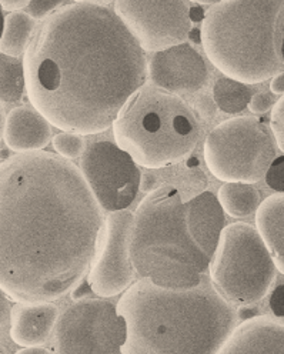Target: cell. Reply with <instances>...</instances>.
<instances>
[{"label": "cell", "mask_w": 284, "mask_h": 354, "mask_svg": "<svg viewBox=\"0 0 284 354\" xmlns=\"http://www.w3.org/2000/svg\"><path fill=\"white\" fill-rule=\"evenodd\" d=\"M103 227V210L70 160L40 150L0 163V289L15 301H53L75 290Z\"/></svg>", "instance_id": "6da1fadb"}, {"label": "cell", "mask_w": 284, "mask_h": 354, "mask_svg": "<svg viewBox=\"0 0 284 354\" xmlns=\"http://www.w3.org/2000/svg\"><path fill=\"white\" fill-rule=\"evenodd\" d=\"M108 5H64L45 19L23 56L32 106L61 131H106L146 83V53Z\"/></svg>", "instance_id": "7a4b0ae2"}, {"label": "cell", "mask_w": 284, "mask_h": 354, "mask_svg": "<svg viewBox=\"0 0 284 354\" xmlns=\"http://www.w3.org/2000/svg\"><path fill=\"white\" fill-rule=\"evenodd\" d=\"M133 216L130 256L136 274L167 290L198 287L226 226L216 194L202 192L184 201L178 187L160 186Z\"/></svg>", "instance_id": "3957f363"}, {"label": "cell", "mask_w": 284, "mask_h": 354, "mask_svg": "<svg viewBox=\"0 0 284 354\" xmlns=\"http://www.w3.org/2000/svg\"><path fill=\"white\" fill-rule=\"evenodd\" d=\"M126 330L123 354H217L237 312L203 277L189 290H167L140 279L117 306Z\"/></svg>", "instance_id": "277c9868"}, {"label": "cell", "mask_w": 284, "mask_h": 354, "mask_svg": "<svg viewBox=\"0 0 284 354\" xmlns=\"http://www.w3.org/2000/svg\"><path fill=\"white\" fill-rule=\"evenodd\" d=\"M202 46L227 79L265 83L283 73V0H223L205 13Z\"/></svg>", "instance_id": "5b68a950"}, {"label": "cell", "mask_w": 284, "mask_h": 354, "mask_svg": "<svg viewBox=\"0 0 284 354\" xmlns=\"http://www.w3.org/2000/svg\"><path fill=\"white\" fill-rule=\"evenodd\" d=\"M113 136L138 166L153 170L190 156L200 142L202 126L179 95L144 84L120 110Z\"/></svg>", "instance_id": "8992f818"}, {"label": "cell", "mask_w": 284, "mask_h": 354, "mask_svg": "<svg viewBox=\"0 0 284 354\" xmlns=\"http://www.w3.org/2000/svg\"><path fill=\"white\" fill-rule=\"evenodd\" d=\"M209 270L218 293L237 306L263 300L278 272L256 227L247 223L225 226Z\"/></svg>", "instance_id": "52a82bcc"}, {"label": "cell", "mask_w": 284, "mask_h": 354, "mask_svg": "<svg viewBox=\"0 0 284 354\" xmlns=\"http://www.w3.org/2000/svg\"><path fill=\"white\" fill-rule=\"evenodd\" d=\"M277 146L256 116H237L217 124L206 138L205 160L225 183H258L277 158Z\"/></svg>", "instance_id": "ba28073f"}, {"label": "cell", "mask_w": 284, "mask_h": 354, "mask_svg": "<svg viewBox=\"0 0 284 354\" xmlns=\"http://www.w3.org/2000/svg\"><path fill=\"white\" fill-rule=\"evenodd\" d=\"M53 331L57 354H119L126 339L116 306L103 299L73 303L57 317Z\"/></svg>", "instance_id": "9c48e42d"}, {"label": "cell", "mask_w": 284, "mask_h": 354, "mask_svg": "<svg viewBox=\"0 0 284 354\" xmlns=\"http://www.w3.org/2000/svg\"><path fill=\"white\" fill-rule=\"evenodd\" d=\"M80 173L102 210H127L135 202L142 171L116 143L100 140L87 146L80 156Z\"/></svg>", "instance_id": "30bf717a"}, {"label": "cell", "mask_w": 284, "mask_h": 354, "mask_svg": "<svg viewBox=\"0 0 284 354\" xmlns=\"http://www.w3.org/2000/svg\"><path fill=\"white\" fill-rule=\"evenodd\" d=\"M113 10L144 52L186 43L191 30L186 0H117Z\"/></svg>", "instance_id": "8fae6325"}, {"label": "cell", "mask_w": 284, "mask_h": 354, "mask_svg": "<svg viewBox=\"0 0 284 354\" xmlns=\"http://www.w3.org/2000/svg\"><path fill=\"white\" fill-rule=\"evenodd\" d=\"M135 216L127 212L108 213L104 220L100 246L92 261L89 283L99 297H115L135 283L136 272L130 256Z\"/></svg>", "instance_id": "7c38bea8"}, {"label": "cell", "mask_w": 284, "mask_h": 354, "mask_svg": "<svg viewBox=\"0 0 284 354\" xmlns=\"http://www.w3.org/2000/svg\"><path fill=\"white\" fill-rule=\"evenodd\" d=\"M147 75L153 86L173 95L200 92L210 79L205 57L189 43L153 53Z\"/></svg>", "instance_id": "4fadbf2b"}, {"label": "cell", "mask_w": 284, "mask_h": 354, "mask_svg": "<svg viewBox=\"0 0 284 354\" xmlns=\"http://www.w3.org/2000/svg\"><path fill=\"white\" fill-rule=\"evenodd\" d=\"M217 354H284L283 319L253 316L234 326Z\"/></svg>", "instance_id": "5bb4252c"}, {"label": "cell", "mask_w": 284, "mask_h": 354, "mask_svg": "<svg viewBox=\"0 0 284 354\" xmlns=\"http://www.w3.org/2000/svg\"><path fill=\"white\" fill-rule=\"evenodd\" d=\"M57 317V306L50 301H17L10 310V339L21 347L45 344L53 333Z\"/></svg>", "instance_id": "9a60e30c"}, {"label": "cell", "mask_w": 284, "mask_h": 354, "mask_svg": "<svg viewBox=\"0 0 284 354\" xmlns=\"http://www.w3.org/2000/svg\"><path fill=\"white\" fill-rule=\"evenodd\" d=\"M3 138L15 153L40 151L52 139L50 123L35 109L20 106L6 116Z\"/></svg>", "instance_id": "2e32d148"}, {"label": "cell", "mask_w": 284, "mask_h": 354, "mask_svg": "<svg viewBox=\"0 0 284 354\" xmlns=\"http://www.w3.org/2000/svg\"><path fill=\"white\" fill-rule=\"evenodd\" d=\"M256 230L273 256L280 274L284 272V196L272 194L256 209Z\"/></svg>", "instance_id": "e0dca14e"}, {"label": "cell", "mask_w": 284, "mask_h": 354, "mask_svg": "<svg viewBox=\"0 0 284 354\" xmlns=\"http://www.w3.org/2000/svg\"><path fill=\"white\" fill-rule=\"evenodd\" d=\"M36 32V21L26 12H12L5 17L0 53L9 57L25 56Z\"/></svg>", "instance_id": "ac0fdd59"}, {"label": "cell", "mask_w": 284, "mask_h": 354, "mask_svg": "<svg viewBox=\"0 0 284 354\" xmlns=\"http://www.w3.org/2000/svg\"><path fill=\"white\" fill-rule=\"evenodd\" d=\"M216 197L225 214L234 218L253 214L260 205L258 190L247 183H225Z\"/></svg>", "instance_id": "d6986e66"}, {"label": "cell", "mask_w": 284, "mask_h": 354, "mask_svg": "<svg viewBox=\"0 0 284 354\" xmlns=\"http://www.w3.org/2000/svg\"><path fill=\"white\" fill-rule=\"evenodd\" d=\"M26 92L23 63L0 55V102L17 103Z\"/></svg>", "instance_id": "ffe728a7"}, {"label": "cell", "mask_w": 284, "mask_h": 354, "mask_svg": "<svg viewBox=\"0 0 284 354\" xmlns=\"http://www.w3.org/2000/svg\"><path fill=\"white\" fill-rule=\"evenodd\" d=\"M250 91L243 84L236 80L220 77L217 79L213 87V99L217 109L223 110L225 113H240L247 107L250 100Z\"/></svg>", "instance_id": "44dd1931"}, {"label": "cell", "mask_w": 284, "mask_h": 354, "mask_svg": "<svg viewBox=\"0 0 284 354\" xmlns=\"http://www.w3.org/2000/svg\"><path fill=\"white\" fill-rule=\"evenodd\" d=\"M53 147L63 159H77L86 150V142L82 135L72 131H60L53 138Z\"/></svg>", "instance_id": "7402d4cb"}, {"label": "cell", "mask_w": 284, "mask_h": 354, "mask_svg": "<svg viewBox=\"0 0 284 354\" xmlns=\"http://www.w3.org/2000/svg\"><path fill=\"white\" fill-rule=\"evenodd\" d=\"M272 130L274 135L276 146L280 151L284 150V99L276 100L272 107Z\"/></svg>", "instance_id": "603a6c76"}, {"label": "cell", "mask_w": 284, "mask_h": 354, "mask_svg": "<svg viewBox=\"0 0 284 354\" xmlns=\"http://www.w3.org/2000/svg\"><path fill=\"white\" fill-rule=\"evenodd\" d=\"M63 6L61 0H30L28 15L36 20H45Z\"/></svg>", "instance_id": "cb8c5ba5"}, {"label": "cell", "mask_w": 284, "mask_h": 354, "mask_svg": "<svg viewBox=\"0 0 284 354\" xmlns=\"http://www.w3.org/2000/svg\"><path fill=\"white\" fill-rule=\"evenodd\" d=\"M265 177L266 183L270 189H273L277 193L284 192V158L281 154L272 162Z\"/></svg>", "instance_id": "d4e9b609"}, {"label": "cell", "mask_w": 284, "mask_h": 354, "mask_svg": "<svg viewBox=\"0 0 284 354\" xmlns=\"http://www.w3.org/2000/svg\"><path fill=\"white\" fill-rule=\"evenodd\" d=\"M10 310L9 296L0 289V348L5 344L10 330Z\"/></svg>", "instance_id": "484cf974"}, {"label": "cell", "mask_w": 284, "mask_h": 354, "mask_svg": "<svg viewBox=\"0 0 284 354\" xmlns=\"http://www.w3.org/2000/svg\"><path fill=\"white\" fill-rule=\"evenodd\" d=\"M276 97L269 92H258L249 100V109L253 115H263L274 106Z\"/></svg>", "instance_id": "4316f807"}, {"label": "cell", "mask_w": 284, "mask_h": 354, "mask_svg": "<svg viewBox=\"0 0 284 354\" xmlns=\"http://www.w3.org/2000/svg\"><path fill=\"white\" fill-rule=\"evenodd\" d=\"M196 110H198V113L202 115L203 118L211 119L217 115V104L213 99V96L209 95H200L196 97Z\"/></svg>", "instance_id": "83f0119b"}, {"label": "cell", "mask_w": 284, "mask_h": 354, "mask_svg": "<svg viewBox=\"0 0 284 354\" xmlns=\"http://www.w3.org/2000/svg\"><path fill=\"white\" fill-rule=\"evenodd\" d=\"M272 312L274 313V316H277L278 319L284 317V284L280 283L274 287V290L272 292L270 300H269Z\"/></svg>", "instance_id": "f1b7e54d"}, {"label": "cell", "mask_w": 284, "mask_h": 354, "mask_svg": "<svg viewBox=\"0 0 284 354\" xmlns=\"http://www.w3.org/2000/svg\"><path fill=\"white\" fill-rule=\"evenodd\" d=\"M159 187H160V176L159 174L153 173V171H146L140 176V185H139L140 192L149 194Z\"/></svg>", "instance_id": "f546056e"}, {"label": "cell", "mask_w": 284, "mask_h": 354, "mask_svg": "<svg viewBox=\"0 0 284 354\" xmlns=\"http://www.w3.org/2000/svg\"><path fill=\"white\" fill-rule=\"evenodd\" d=\"M30 0H0V8L8 12H20L29 6Z\"/></svg>", "instance_id": "4dcf8cb0"}, {"label": "cell", "mask_w": 284, "mask_h": 354, "mask_svg": "<svg viewBox=\"0 0 284 354\" xmlns=\"http://www.w3.org/2000/svg\"><path fill=\"white\" fill-rule=\"evenodd\" d=\"M270 88H272V95L273 96H283L284 93V76L283 73L274 76L272 79V83H270Z\"/></svg>", "instance_id": "1f68e13d"}, {"label": "cell", "mask_w": 284, "mask_h": 354, "mask_svg": "<svg viewBox=\"0 0 284 354\" xmlns=\"http://www.w3.org/2000/svg\"><path fill=\"white\" fill-rule=\"evenodd\" d=\"M205 17V12L200 9V8H190V19L191 21H198V20H202Z\"/></svg>", "instance_id": "d6a6232c"}, {"label": "cell", "mask_w": 284, "mask_h": 354, "mask_svg": "<svg viewBox=\"0 0 284 354\" xmlns=\"http://www.w3.org/2000/svg\"><path fill=\"white\" fill-rule=\"evenodd\" d=\"M187 39H190L196 44H202V36H200V30L199 29H191Z\"/></svg>", "instance_id": "836d02e7"}, {"label": "cell", "mask_w": 284, "mask_h": 354, "mask_svg": "<svg viewBox=\"0 0 284 354\" xmlns=\"http://www.w3.org/2000/svg\"><path fill=\"white\" fill-rule=\"evenodd\" d=\"M5 120H6V115H5V109L0 103V139L3 138V129H5Z\"/></svg>", "instance_id": "e575fe53"}, {"label": "cell", "mask_w": 284, "mask_h": 354, "mask_svg": "<svg viewBox=\"0 0 284 354\" xmlns=\"http://www.w3.org/2000/svg\"><path fill=\"white\" fill-rule=\"evenodd\" d=\"M237 316H240V319H242V320H246V319L253 317L254 312L250 308H240V313H237Z\"/></svg>", "instance_id": "d590c367"}, {"label": "cell", "mask_w": 284, "mask_h": 354, "mask_svg": "<svg viewBox=\"0 0 284 354\" xmlns=\"http://www.w3.org/2000/svg\"><path fill=\"white\" fill-rule=\"evenodd\" d=\"M12 158V150L10 149H3V150H0V160H8V159H10Z\"/></svg>", "instance_id": "8d00e7d4"}, {"label": "cell", "mask_w": 284, "mask_h": 354, "mask_svg": "<svg viewBox=\"0 0 284 354\" xmlns=\"http://www.w3.org/2000/svg\"><path fill=\"white\" fill-rule=\"evenodd\" d=\"M3 29H5V16H3V12L0 10V37L3 35Z\"/></svg>", "instance_id": "74e56055"}, {"label": "cell", "mask_w": 284, "mask_h": 354, "mask_svg": "<svg viewBox=\"0 0 284 354\" xmlns=\"http://www.w3.org/2000/svg\"><path fill=\"white\" fill-rule=\"evenodd\" d=\"M0 10H2V8H0Z\"/></svg>", "instance_id": "f35d334b"}]
</instances>
